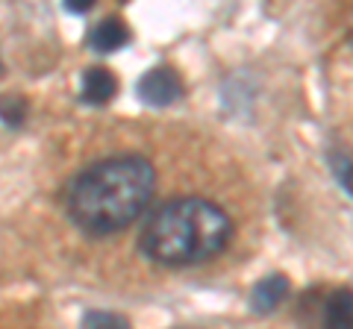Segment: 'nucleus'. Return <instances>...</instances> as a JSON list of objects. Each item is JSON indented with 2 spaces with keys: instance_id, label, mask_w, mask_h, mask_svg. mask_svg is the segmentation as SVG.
Returning <instances> with one entry per match:
<instances>
[{
  "instance_id": "nucleus-1",
  "label": "nucleus",
  "mask_w": 353,
  "mask_h": 329,
  "mask_svg": "<svg viewBox=\"0 0 353 329\" xmlns=\"http://www.w3.org/2000/svg\"><path fill=\"white\" fill-rule=\"evenodd\" d=\"M157 194L150 159L127 153L83 168L65 189V212L88 235H112L148 212Z\"/></svg>"
},
{
  "instance_id": "nucleus-2",
  "label": "nucleus",
  "mask_w": 353,
  "mask_h": 329,
  "mask_svg": "<svg viewBox=\"0 0 353 329\" xmlns=\"http://www.w3.org/2000/svg\"><path fill=\"white\" fill-rule=\"evenodd\" d=\"M233 238V221L206 197H176L148 215L139 247L162 268H194L224 253Z\"/></svg>"
},
{
  "instance_id": "nucleus-3",
  "label": "nucleus",
  "mask_w": 353,
  "mask_h": 329,
  "mask_svg": "<svg viewBox=\"0 0 353 329\" xmlns=\"http://www.w3.org/2000/svg\"><path fill=\"white\" fill-rule=\"evenodd\" d=\"M136 94L145 106H171L174 100L183 97V83H180V74L168 65H159V68H150L139 76L136 83Z\"/></svg>"
},
{
  "instance_id": "nucleus-4",
  "label": "nucleus",
  "mask_w": 353,
  "mask_h": 329,
  "mask_svg": "<svg viewBox=\"0 0 353 329\" xmlns=\"http://www.w3.org/2000/svg\"><path fill=\"white\" fill-rule=\"evenodd\" d=\"M118 94V80L115 74L103 68V65H92L83 71L80 80V100L88 106H106L112 103V97Z\"/></svg>"
},
{
  "instance_id": "nucleus-5",
  "label": "nucleus",
  "mask_w": 353,
  "mask_h": 329,
  "mask_svg": "<svg viewBox=\"0 0 353 329\" xmlns=\"http://www.w3.org/2000/svg\"><path fill=\"white\" fill-rule=\"evenodd\" d=\"M85 41H88V47H92L94 53L106 56V53H115V50H121L130 41V27L118 15L103 18V21H97V24L88 30Z\"/></svg>"
},
{
  "instance_id": "nucleus-6",
  "label": "nucleus",
  "mask_w": 353,
  "mask_h": 329,
  "mask_svg": "<svg viewBox=\"0 0 353 329\" xmlns=\"http://www.w3.org/2000/svg\"><path fill=\"white\" fill-rule=\"evenodd\" d=\"M321 329H353V291L336 288L321 297Z\"/></svg>"
},
{
  "instance_id": "nucleus-7",
  "label": "nucleus",
  "mask_w": 353,
  "mask_h": 329,
  "mask_svg": "<svg viewBox=\"0 0 353 329\" xmlns=\"http://www.w3.org/2000/svg\"><path fill=\"white\" fill-rule=\"evenodd\" d=\"M289 297V279L283 273H271L262 277L250 291V309L256 315H268L274 309H280V303Z\"/></svg>"
},
{
  "instance_id": "nucleus-8",
  "label": "nucleus",
  "mask_w": 353,
  "mask_h": 329,
  "mask_svg": "<svg viewBox=\"0 0 353 329\" xmlns=\"http://www.w3.org/2000/svg\"><path fill=\"white\" fill-rule=\"evenodd\" d=\"M30 115V103H27V97H21V94H0V120H3L6 127H24V120Z\"/></svg>"
},
{
  "instance_id": "nucleus-9",
  "label": "nucleus",
  "mask_w": 353,
  "mask_h": 329,
  "mask_svg": "<svg viewBox=\"0 0 353 329\" xmlns=\"http://www.w3.org/2000/svg\"><path fill=\"white\" fill-rule=\"evenodd\" d=\"M80 329H132L130 317L121 312H109V309H88L80 321Z\"/></svg>"
},
{
  "instance_id": "nucleus-10",
  "label": "nucleus",
  "mask_w": 353,
  "mask_h": 329,
  "mask_svg": "<svg viewBox=\"0 0 353 329\" xmlns=\"http://www.w3.org/2000/svg\"><path fill=\"white\" fill-rule=\"evenodd\" d=\"M330 168H333L336 180L341 182V189H345L350 197H353V156L345 150H330Z\"/></svg>"
},
{
  "instance_id": "nucleus-11",
  "label": "nucleus",
  "mask_w": 353,
  "mask_h": 329,
  "mask_svg": "<svg viewBox=\"0 0 353 329\" xmlns=\"http://www.w3.org/2000/svg\"><path fill=\"white\" fill-rule=\"evenodd\" d=\"M92 6H94L92 0H65V9H68V12H88Z\"/></svg>"
},
{
  "instance_id": "nucleus-12",
  "label": "nucleus",
  "mask_w": 353,
  "mask_h": 329,
  "mask_svg": "<svg viewBox=\"0 0 353 329\" xmlns=\"http://www.w3.org/2000/svg\"><path fill=\"white\" fill-rule=\"evenodd\" d=\"M350 41H353V18H350Z\"/></svg>"
},
{
  "instance_id": "nucleus-13",
  "label": "nucleus",
  "mask_w": 353,
  "mask_h": 329,
  "mask_svg": "<svg viewBox=\"0 0 353 329\" xmlns=\"http://www.w3.org/2000/svg\"><path fill=\"white\" fill-rule=\"evenodd\" d=\"M0 74H3V65H0Z\"/></svg>"
}]
</instances>
